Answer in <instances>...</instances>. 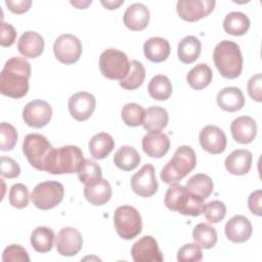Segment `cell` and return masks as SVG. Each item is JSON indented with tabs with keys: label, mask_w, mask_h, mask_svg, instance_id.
<instances>
[{
	"label": "cell",
	"mask_w": 262,
	"mask_h": 262,
	"mask_svg": "<svg viewBox=\"0 0 262 262\" xmlns=\"http://www.w3.org/2000/svg\"><path fill=\"white\" fill-rule=\"evenodd\" d=\"M9 204L16 209H24L29 205V190L23 183H15L9 190Z\"/></svg>",
	"instance_id": "ab89813d"
},
{
	"label": "cell",
	"mask_w": 262,
	"mask_h": 262,
	"mask_svg": "<svg viewBox=\"0 0 262 262\" xmlns=\"http://www.w3.org/2000/svg\"><path fill=\"white\" fill-rule=\"evenodd\" d=\"M143 151L151 158L164 157L170 148L169 137L161 132H148L145 134L141 141Z\"/></svg>",
	"instance_id": "ffe728a7"
},
{
	"label": "cell",
	"mask_w": 262,
	"mask_h": 262,
	"mask_svg": "<svg viewBox=\"0 0 262 262\" xmlns=\"http://www.w3.org/2000/svg\"><path fill=\"white\" fill-rule=\"evenodd\" d=\"M124 3L123 0H119V1H111V0H106V1H101V4L107 8V9H117L120 5H122Z\"/></svg>",
	"instance_id": "f907efd6"
},
{
	"label": "cell",
	"mask_w": 262,
	"mask_h": 262,
	"mask_svg": "<svg viewBox=\"0 0 262 262\" xmlns=\"http://www.w3.org/2000/svg\"><path fill=\"white\" fill-rule=\"evenodd\" d=\"M123 21L131 31H142L149 23V10L142 3H133L125 10Z\"/></svg>",
	"instance_id": "44dd1931"
},
{
	"label": "cell",
	"mask_w": 262,
	"mask_h": 262,
	"mask_svg": "<svg viewBox=\"0 0 262 262\" xmlns=\"http://www.w3.org/2000/svg\"><path fill=\"white\" fill-rule=\"evenodd\" d=\"M64 188L58 181H44L35 186L31 193V201L40 210H49L61 203Z\"/></svg>",
	"instance_id": "9c48e42d"
},
{
	"label": "cell",
	"mask_w": 262,
	"mask_h": 262,
	"mask_svg": "<svg viewBox=\"0 0 262 262\" xmlns=\"http://www.w3.org/2000/svg\"><path fill=\"white\" fill-rule=\"evenodd\" d=\"M91 0L90 1H85V2H74V1H72L71 2V4L72 5H74V6H76L77 8H79V9H84V8H86L89 4H91Z\"/></svg>",
	"instance_id": "816d5d0a"
},
{
	"label": "cell",
	"mask_w": 262,
	"mask_h": 262,
	"mask_svg": "<svg viewBox=\"0 0 262 262\" xmlns=\"http://www.w3.org/2000/svg\"><path fill=\"white\" fill-rule=\"evenodd\" d=\"M85 199L93 206L106 204L112 196V187L106 179L101 178L98 182L84 187Z\"/></svg>",
	"instance_id": "484cf974"
},
{
	"label": "cell",
	"mask_w": 262,
	"mask_h": 262,
	"mask_svg": "<svg viewBox=\"0 0 262 262\" xmlns=\"http://www.w3.org/2000/svg\"><path fill=\"white\" fill-rule=\"evenodd\" d=\"M99 69L103 77L120 81L127 76L130 61L124 52L115 48H108L100 54Z\"/></svg>",
	"instance_id": "ba28073f"
},
{
	"label": "cell",
	"mask_w": 262,
	"mask_h": 262,
	"mask_svg": "<svg viewBox=\"0 0 262 262\" xmlns=\"http://www.w3.org/2000/svg\"><path fill=\"white\" fill-rule=\"evenodd\" d=\"M121 117L123 122L130 127H137L142 125L143 117H144V110L141 105L130 102L126 103L121 112Z\"/></svg>",
	"instance_id": "f35d334b"
},
{
	"label": "cell",
	"mask_w": 262,
	"mask_h": 262,
	"mask_svg": "<svg viewBox=\"0 0 262 262\" xmlns=\"http://www.w3.org/2000/svg\"><path fill=\"white\" fill-rule=\"evenodd\" d=\"M131 256L135 262H162L164 257L158 242L151 235H144L131 248Z\"/></svg>",
	"instance_id": "5bb4252c"
},
{
	"label": "cell",
	"mask_w": 262,
	"mask_h": 262,
	"mask_svg": "<svg viewBox=\"0 0 262 262\" xmlns=\"http://www.w3.org/2000/svg\"><path fill=\"white\" fill-rule=\"evenodd\" d=\"M248 94L250 97L257 101H262V76L261 74H256L255 76L251 77V79L248 81Z\"/></svg>",
	"instance_id": "bcb514c9"
},
{
	"label": "cell",
	"mask_w": 262,
	"mask_h": 262,
	"mask_svg": "<svg viewBox=\"0 0 262 262\" xmlns=\"http://www.w3.org/2000/svg\"><path fill=\"white\" fill-rule=\"evenodd\" d=\"M212 78L211 68L207 63H199L188 72L186 81L192 89L202 90L212 82Z\"/></svg>",
	"instance_id": "1f68e13d"
},
{
	"label": "cell",
	"mask_w": 262,
	"mask_h": 262,
	"mask_svg": "<svg viewBox=\"0 0 262 262\" xmlns=\"http://www.w3.org/2000/svg\"><path fill=\"white\" fill-rule=\"evenodd\" d=\"M213 60L222 77L237 78L243 70V55L239 46L232 41L219 42L213 51Z\"/></svg>",
	"instance_id": "7a4b0ae2"
},
{
	"label": "cell",
	"mask_w": 262,
	"mask_h": 262,
	"mask_svg": "<svg viewBox=\"0 0 262 262\" xmlns=\"http://www.w3.org/2000/svg\"><path fill=\"white\" fill-rule=\"evenodd\" d=\"M250 28L249 17L239 11H232L226 14L223 20L224 31L233 36H243L245 35Z\"/></svg>",
	"instance_id": "4dcf8cb0"
},
{
	"label": "cell",
	"mask_w": 262,
	"mask_h": 262,
	"mask_svg": "<svg viewBox=\"0 0 262 262\" xmlns=\"http://www.w3.org/2000/svg\"><path fill=\"white\" fill-rule=\"evenodd\" d=\"M192 237L204 249H211L217 243V232L207 223H199L192 230Z\"/></svg>",
	"instance_id": "8d00e7d4"
},
{
	"label": "cell",
	"mask_w": 262,
	"mask_h": 262,
	"mask_svg": "<svg viewBox=\"0 0 262 262\" xmlns=\"http://www.w3.org/2000/svg\"><path fill=\"white\" fill-rule=\"evenodd\" d=\"M145 57L152 62H162L166 60L171 52L169 42L162 37H151L143 44Z\"/></svg>",
	"instance_id": "d4e9b609"
},
{
	"label": "cell",
	"mask_w": 262,
	"mask_h": 262,
	"mask_svg": "<svg viewBox=\"0 0 262 262\" xmlns=\"http://www.w3.org/2000/svg\"><path fill=\"white\" fill-rule=\"evenodd\" d=\"M116 231L124 239L136 237L142 229V221L139 212L132 206L124 205L116 209L114 213Z\"/></svg>",
	"instance_id": "52a82bcc"
},
{
	"label": "cell",
	"mask_w": 262,
	"mask_h": 262,
	"mask_svg": "<svg viewBox=\"0 0 262 262\" xmlns=\"http://www.w3.org/2000/svg\"><path fill=\"white\" fill-rule=\"evenodd\" d=\"M82 246V234L73 227H63L55 237V247L61 256H75L81 251Z\"/></svg>",
	"instance_id": "2e32d148"
},
{
	"label": "cell",
	"mask_w": 262,
	"mask_h": 262,
	"mask_svg": "<svg viewBox=\"0 0 262 262\" xmlns=\"http://www.w3.org/2000/svg\"><path fill=\"white\" fill-rule=\"evenodd\" d=\"M261 201H262V191L260 189L253 191L248 199V207L250 211L257 216H262Z\"/></svg>",
	"instance_id": "c3c4849f"
},
{
	"label": "cell",
	"mask_w": 262,
	"mask_h": 262,
	"mask_svg": "<svg viewBox=\"0 0 262 262\" xmlns=\"http://www.w3.org/2000/svg\"><path fill=\"white\" fill-rule=\"evenodd\" d=\"M95 97L86 91H80L69 98L68 106L71 116L79 122L88 120L95 110Z\"/></svg>",
	"instance_id": "9a60e30c"
},
{
	"label": "cell",
	"mask_w": 262,
	"mask_h": 262,
	"mask_svg": "<svg viewBox=\"0 0 262 262\" xmlns=\"http://www.w3.org/2000/svg\"><path fill=\"white\" fill-rule=\"evenodd\" d=\"M5 4L11 12L16 14H21L27 12L30 9L32 5V1L31 0H16V1L6 0Z\"/></svg>",
	"instance_id": "681fc988"
},
{
	"label": "cell",
	"mask_w": 262,
	"mask_h": 262,
	"mask_svg": "<svg viewBox=\"0 0 262 262\" xmlns=\"http://www.w3.org/2000/svg\"><path fill=\"white\" fill-rule=\"evenodd\" d=\"M52 117V110L48 102L42 99H35L28 102L23 110L25 123L33 128H43Z\"/></svg>",
	"instance_id": "8fae6325"
},
{
	"label": "cell",
	"mask_w": 262,
	"mask_h": 262,
	"mask_svg": "<svg viewBox=\"0 0 262 262\" xmlns=\"http://www.w3.org/2000/svg\"><path fill=\"white\" fill-rule=\"evenodd\" d=\"M31 64L23 57L9 58L0 74V92L11 98H21L29 91Z\"/></svg>",
	"instance_id": "6da1fadb"
},
{
	"label": "cell",
	"mask_w": 262,
	"mask_h": 262,
	"mask_svg": "<svg viewBox=\"0 0 262 262\" xmlns=\"http://www.w3.org/2000/svg\"><path fill=\"white\" fill-rule=\"evenodd\" d=\"M0 162H1L0 173H1L2 177L11 179V178H15L19 175L20 168H19L18 164L13 159L2 156L0 159Z\"/></svg>",
	"instance_id": "f6af8a7d"
},
{
	"label": "cell",
	"mask_w": 262,
	"mask_h": 262,
	"mask_svg": "<svg viewBox=\"0 0 262 262\" xmlns=\"http://www.w3.org/2000/svg\"><path fill=\"white\" fill-rule=\"evenodd\" d=\"M233 139L242 144L251 143L257 134V124L252 117L242 116L234 119L230 124Z\"/></svg>",
	"instance_id": "d6986e66"
},
{
	"label": "cell",
	"mask_w": 262,
	"mask_h": 262,
	"mask_svg": "<svg viewBox=\"0 0 262 262\" xmlns=\"http://www.w3.org/2000/svg\"><path fill=\"white\" fill-rule=\"evenodd\" d=\"M185 187L191 193L199 195L203 200H206L213 192L214 184H213V180L211 179V177H209L206 174L199 173V174L191 176L187 180Z\"/></svg>",
	"instance_id": "836d02e7"
},
{
	"label": "cell",
	"mask_w": 262,
	"mask_h": 262,
	"mask_svg": "<svg viewBox=\"0 0 262 262\" xmlns=\"http://www.w3.org/2000/svg\"><path fill=\"white\" fill-rule=\"evenodd\" d=\"M17 49L23 56L36 58L41 55L44 50V39L37 32L27 31L19 37Z\"/></svg>",
	"instance_id": "7402d4cb"
},
{
	"label": "cell",
	"mask_w": 262,
	"mask_h": 262,
	"mask_svg": "<svg viewBox=\"0 0 262 262\" xmlns=\"http://www.w3.org/2000/svg\"><path fill=\"white\" fill-rule=\"evenodd\" d=\"M203 259L202 247L199 244H186L177 252V260L179 262H198Z\"/></svg>",
	"instance_id": "7bdbcfd3"
},
{
	"label": "cell",
	"mask_w": 262,
	"mask_h": 262,
	"mask_svg": "<svg viewBox=\"0 0 262 262\" xmlns=\"http://www.w3.org/2000/svg\"><path fill=\"white\" fill-rule=\"evenodd\" d=\"M84 160L83 152L77 145H64L53 148L45 171L54 175L78 173Z\"/></svg>",
	"instance_id": "5b68a950"
},
{
	"label": "cell",
	"mask_w": 262,
	"mask_h": 262,
	"mask_svg": "<svg viewBox=\"0 0 262 262\" xmlns=\"http://www.w3.org/2000/svg\"><path fill=\"white\" fill-rule=\"evenodd\" d=\"M214 0H179L176 5L178 15L186 21H196L208 16L215 7Z\"/></svg>",
	"instance_id": "7c38bea8"
},
{
	"label": "cell",
	"mask_w": 262,
	"mask_h": 262,
	"mask_svg": "<svg viewBox=\"0 0 262 262\" xmlns=\"http://www.w3.org/2000/svg\"><path fill=\"white\" fill-rule=\"evenodd\" d=\"M16 39V31L10 24L1 21L0 26V44L3 47L11 46Z\"/></svg>",
	"instance_id": "7dc6e473"
},
{
	"label": "cell",
	"mask_w": 262,
	"mask_h": 262,
	"mask_svg": "<svg viewBox=\"0 0 262 262\" xmlns=\"http://www.w3.org/2000/svg\"><path fill=\"white\" fill-rule=\"evenodd\" d=\"M225 235L232 243L247 242L253 232L250 220L244 215H235L225 224Z\"/></svg>",
	"instance_id": "ac0fdd59"
},
{
	"label": "cell",
	"mask_w": 262,
	"mask_h": 262,
	"mask_svg": "<svg viewBox=\"0 0 262 262\" xmlns=\"http://www.w3.org/2000/svg\"><path fill=\"white\" fill-rule=\"evenodd\" d=\"M53 146L48 139L39 133L26 135L23 142V151L29 163L37 170L45 171Z\"/></svg>",
	"instance_id": "8992f818"
},
{
	"label": "cell",
	"mask_w": 262,
	"mask_h": 262,
	"mask_svg": "<svg viewBox=\"0 0 262 262\" xmlns=\"http://www.w3.org/2000/svg\"><path fill=\"white\" fill-rule=\"evenodd\" d=\"M224 165L230 174L245 175L251 169L252 154L248 149H235L227 156Z\"/></svg>",
	"instance_id": "cb8c5ba5"
},
{
	"label": "cell",
	"mask_w": 262,
	"mask_h": 262,
	"mask_svg": "<svg viewBox=\"0 0 262 262\" xmlns=\"http://www.w3.org/2000/svg\"><path fill=\"white\" fill-rule=\"evenodd\" d=\"M0 149L3 151L11 150L17 142V132L9 123L2 122L0 124Z\"/></svg>",
	"instance_id": "b9f144b4"
},
{
	"label": "cell",
	"mask_w": 262,
	"mask_h": 262,
	"mask_svg": "<svg viewBox=\"0 0 262 262\" xmlns=\"http://www.w3.org/2000/svg\"><path fill=\"white\" fill-rule=\"evenodd\" d=\"M201 51V41L195 36H186L178 44L177 55L183 63H191L199 58Z\"/></svg>",
	"instance_id": "f1b7e54d"
},
{
	"label": "cell",
	"mask_w": 262,
	"mask_h": 262,
	"mask_svg": "<svg viewBox=\"0 0 262 262\" xmlns=\"http://www.w3.org/2000/svg\"><path fill=\"white\" fill-rule=\"evenodd\" d=\"M217 104L226 112H237L245 105V97L237 87H225L220 90L216 97Z\"/></svg>",
	"instance_id": "603a6c76"
},
{
	"label": "cell",
	"mask_w": 262,
	"mask_h": 262,
	"mask_svg": "<svg viewBox=\"0 0 262 262\" xmlns=\"http://www.w3.org/2000/svg\"><path fill=\"white\" fill-rule=\"evenodd\" d=\"M53 52L59 62L73 64L82 54V43L72 34H62L54 41Z\"/></svg>",
	"instance_id": "30bf717a"
},
{
	"label": "cell",
	"mask_w": 262,
	"mask_h": 262,
	"mask_svg": "<svg viewBox=\"0 0 262 262\" xmlns=\"http://www.w3.org/2000/svg\"><path fill=\"white\" fill-rule=\"evenodd\" d=\"M148 94L156 100H166L172 94V83L167 76L157 75L152 77L147 86Z\"/></svg>",
	"instance_id": "e575fe53"
},
{
	"label": "cell",
	"mask_w": 262,
	"mask_h": 262,
	"mask_svg": "<svg viewBox=\"0 0 262 262\" xmlns=\"http://www.w3.org/2000/svg\"><path fill=\"white\" fill-rule=\"evenodd\" d=\"M203 214L210 223H218L226 215V206L221 201H211L205 204Z\"/></svg>",
	"instance_id": "60d3db41"
},
{
	"label": "cell",
	"mask_w": 262,
	"mask_h": 262,
	"mask_svg": "<svg viewBox=\"0 0 262 262\" xmlns=\"http://www.w3.org/2000/svg\"><path fill=\"white\" fill-rule=\"evenodd\" d=\"M195 165L196 156L194 150L188 145L179 146L172 159L161 170V179L169 185L175 184L190 173Z\"/></svg>",
	"instance_id": "3957f363"
},
{
	"label": "cell",
	"mask_w": 262,
	"mask_h": 262,
	"mask_svg": "<svg viewBox=\"0 0 262 262\" xmlns=\"http://www.w3.org/2000/svg\"><path fill=\"white\" fill-rule=\"evenodd\" d=\"M100 166L92 160H84L79 172L78 177L81 183L85 186L92 185L98 182L102 177Z\"/></svg>",
	"instance_id": "74e56055"
},
{
	"label": "cell",
	"mask_w": 262,
	"mask_h": 262,
	"mask_svg": "<svg viewBox=\"0 0 262 262\" xmlns=\"http://www.w3.org/2000/svg\"><path fill=\"white\" fill-rule=\"evenodd\" d=\"M158 186L155 167L151 164H145L131 178L132 190L142 198L152 196L157 192Z\"/></svg>",
	"instance_id": "4fadbf2b"
},
{
	"label": "cell",
	"mask_w": 262,
	"mask_h": 262,
	"mask_svg": "<svg viewBox=\"0 0 262 262\" xmlns=\"http://www.w3.org/2000/svg\"><path fill=\"white\" fill-rule=\"evenodd\" d=\"M168 120L167 111L164 107L154 105L144 110L142 126L148 132H158L167 126Z\"/></svg>",
	"instance_id": "4316f807"
},
{
	"label": "cell",
	"mask_w": 262,
	"mask_h": 262,
	"mask_svg": "<svg viewBox=\"0 0 262 262\" xmlns=\"http://www.w3.org/2000/svg\"><path fill=\"white\" fill-rule=\"evenodd\" d=\"M145 79V69L138 60L130 61V69L127 76L120 80V86L125 90H134L142 85Z\"/></svg>",
	"instance_id": "d590c367"
},
{
	"label": "cell",
	"mask_w": 262,
	"mask_h": 262,
	"mask_svg": "<svg viewBox=\"0 0 262 262\" xmlns=\"http://www.w3.org/2000/svg\"><path fill=\"white\" fill-rule=\"evenodd\" d=\"M3 262H29L30 257L27 250L19 245H10L6 247L2 254Z\"/></svg>",
	"instance_id": "ee69618b"
},
{
	"label": "cell",
	"mask_w": 262,
	"mask_h": 262,
	"mask_svg": "<svg viewBox=\"0 0 262 262\" xmlns=\"http://www.w3.org/2000/svg\"><path fill=\"white\" fill-rule=\"evenodd\" d=\"M139 163L140 156L133 146L123 145L114 155V164L123 171L134 170Z\"/></svg>",
	"instance_id": "f546056e"
},
{
	"label": "cell",
	"mask_w": 262,
	"mask_h": 262,
	"mask_svg": "<svg viewBox=\"0 0 262 262\" xmlns=\"http://www.w3.org/2000/svg\"><path fill=\"white\" fill-rule=\"evenodd\" d=\"M115 140L106 132L95 134L89 141V151L93 159L102 160L114 149Z\"/></svg>",
	"instance_id": "83f0119b"
},
{
	"label": "cell",
	"mask_w": 262,
	"mask_h": 262,
	"mask_svg": "<svg viewBox=\"0 0 262 262\" xmlns=\"http://www.w3.org/2000/svg\"><path fill=\"white\" fill-rule=\"evenodd\" d=\"M54 232L46 226L36 227L31 234V245L38 253H47L53 247Z\"/></svg>",
	"instance_id": "d6a6232c"
},
{
	"label": "cell",
	"mask_w": 262,
	"mask_h": 262,
	"mask_svg": "<svg viewBox=\"0 0 262 262\" xmlns=\"http://www.w3.org/2000/svg\"><path fill=\"white\" fill-rule=\"evenodd\" d=\"M165 205L171 210L181 215L200 216L204 210V200L191 193L180 184H171L165 194Z\"/></svg>",
	"instance_id": "277c9868"
},
{
	"label": "cell",
	"mask_w": 262,
	"mask_h": 262,
	"mask_svg": "<svg viewBox=\"0 0 262 262\" xmlns=\"http://www.w3.org/2000/svg\"><path fill=\"white\" fill-rule=\"evenodd\" d=\"M200 144L202 148L210 154L218 155L225 150L226 147V135L221 128L208 125L204 127L199 135Z\"/></svg>",
	"instance_id": "e0dca14e"
}]
</instances>
